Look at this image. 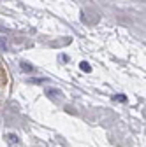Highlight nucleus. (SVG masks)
I'll return each mask as SVG.
<instances>
[{"label": "nucleus", "mask_w": 146, "mask_h": 147, "mask_svg": "<svg viewBox=\"0 0 146 147\" xmlns=\"http://www.w3.org/2000/svg\"><path fill=\"white\" fill-rule=\"evenodd\" d=\"M113 98H115V100H116V102H127V98H125V96H123V95H115V96H113Z\"/></svg>", "instance_id": "obj_5"}, {"label": "nucleus", "mask_w": 146, "mask_h": 147, "mask_svg": "<svg viewBox=\"0 0 146 147\" xmlns=\"http://www.w3.org/2000/svg\"><path fill=\"white\" fill-rule=\"evenodd\" d=\"M21 68H23V72H33V67L27 61H21Z\"/></svg>", "instance_id": "obj_3"}, {"label": "nucleus", "mask_w": 146, "mask_h": 147, "mask_svg": "<svg viewBox=\"0 0 146 147\" xmlns=\"http://www.w3.org/2000/svg\"><path fill=\"white\" fill-rule=\"evenodd\" d=\"M7 142L11 145H14V144H20V138H18V135H14V133H9L7 135Z\"/></svg>", "instance_id": "obj_2"}, {"label": "nucleus", "mask_w": 146, "mask_h": 147, "mask_svg": "<svg viewBox=\"0 0 146 147\" xmlns=\"http://www.w3.org/2000/svg\"><path fill=\"white\" fill-rule=\"evenodd\" d=\"M30 82H33V84H39V82H44V81H42V79H32Z\"/></svg>", "instance_id": "obj_6"}, {"label": "nucleus", "mask_w": 146, "mask_h": 147, "mask_svg": "<svg viewBox=\"0 0 146 147\" xmlns=\"http://www.w3.org/2000/svg\"><path fill=\"white\" fill-rule=\"evenodd\" d=\"M44 91H46V95H48L49 98H60V96H62V91L57 89V88H46Z\"/></svg>", "instance_id": "obj_1"}, {"label": "nucleus", "mask_w": 146, "mask_h": 147, "mask_svg": "<svg viewBox=\"0 0 146 147\" xmlns=\"http://www.w3.org/2000/svg\"><path fill=\"white\" fill-rule=\"evenodd\" d=\"M79 67H81V70H83V72H90V70H92L86 61H81V65H79Z\"/></svg>", "instance_id": "obj_4"}]
</instances>
